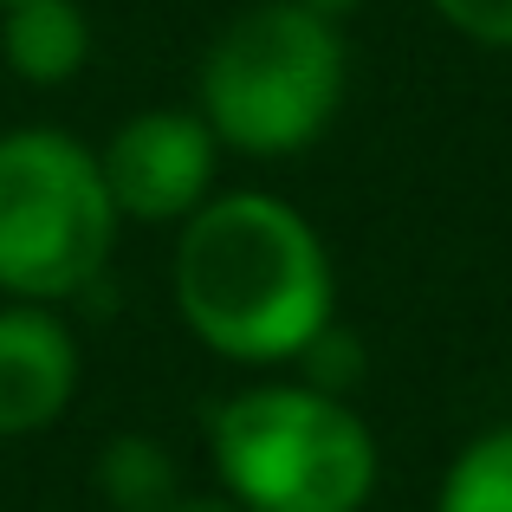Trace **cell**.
Masks as SVG:
<instances>
[{
  "mask_svg": "<svg viewBox=\"0 0 512 512\" xmlns=\"http://www.w3.org/2000/svg\"><path fill=\"white\" fill-rule=\"evenodd\" d=\"M117 214L98 143L59 124L0 130V292L33 305L78 299L117 253Z\"/></svg>",
  "mask_w": 512,
  "mask_h": 512,
  "instance_id": "obj_4",
  "label": "cell"
},
{
  "mask_svg": "<svg viewBox=\"0 0 512 512\" xmlns=\"http://www.w3.org/2000/svg\"><path fill=\"white\" fill-rule=\"evenodd\" d=\"M0 7H13V0H0Z\"/></svg>",
  "mask_w": 512,
  "mask_h": 512,
  "instance_id": "obj_13",
  "label": "cell"
},
{
  "mask_svg": "<svg viewBox=\"0 0 512 512\" xmlns=\"http://www.w3.org/2000/svg\"><path fill=\"white\" fill-rule=\"evenodd\" d=\"M441 26L467 39L480 52H512V0H428Z\"/></svg>",
  "mask_w": 512,
  "mask_h": 512,
  "instance_id": "obj_10",
  "label": "cell"
},
{
  "mask_svg": "<svg viewBox=\"0 0 512 512\" xmlns=\"http://www.w3.org/2000/svg\"><path fill=\"white\" fill-rule=\"evenodd\" d=\"M350 91L344 26L299 0H253L208 39L195 72V111L214 143L253 163H286L325 143Z\"/></svg>",
  "mask_w": 512,
  "mask_h": 512,
  "instance_id": "obj_2",
  "label": "cell"
},
{
  "mask_svg": "<svg viewBox=\"0 0 512 512\" xmlns=\"http://www.w3.org/2000/svg\"><path fill=\"white\" fill-rule=\"evenodd\" d=\"M78 338L52 305L7 299L0 305V441L46 435L78 402Z\"/></svg>",
  "mask_w": 512,
  "mask_h": 512,
  "instance_id": "obj_6",
  "label": "cell"
},
{
  "mask_svg": "<svg viewBox=\"0 0 512 512\" xmlns=\"http://www.w3.org/2000/svg\"><path fill=\"white\" fill-rule=\"evenodd\" d=\"M214 480L247 512H363L383 480L376 435L350 396L312 383H253L208 415Z\"/></svg>",
  "mask_w": 512,
  "mask_h": 512,
  "instance_id": "obj_3",
  "label": "cell"
},
{
  "mask_svg": "<svg viewBox=\"0 0 512 512\" xmlns=\"http://www.w3.org/2000/svg\"><path fill=\"white\" fill-rule=\"evenodd\" d=\"M169 512H247V506H234L227 493H182Z\"/></svg>",
  "mask_w": 512,
  "mask_h": 512,
  "instance_id": "obj_12",
  "label": "cell"
},
{
  "mask_svg": "<svg viewBox=\"0 0 512 512\" xmlns=\"http://www.w3.org/2000/svg\"><path fill=\"white\" fill-rule=\"evenodd\" d=\"M98 169L111 188L117 214L143 227H182L201 201L214 195V175H221V143L201 124V111H137L98 143Z\"/></svg>",
  "mask_w": 512,
  "mask_h": 512,
  "instance_id": "obj_5",
  "label": "cell"
},
{
  "mask_svg": "<svg viewBox=\"0 0 512 512\" xmlns=\"http://www.w3.org/2000/svg\"><path fill=\"white\" fill-rule=\"evenodd\" d=\"M299 7H305V13H318V20H331V26H344L350 13H363L370 0H299Z\"/></svg>",
  "mask_w": 512,
  "mask_h": 512,
  "instance_id": "obj_11",
  "label": "cell"
},
{
  "mask_svg": "<svg viewBox=\"0 0 512 512\" xmlns=\"http://www.w3.org/2000/svg\"><path fill=\"white\" fill-rule=\"evenodd\" d=\"M435 512H512V422L474 435L448 461L435 487Z\"/></svg>",
  "mask_w": 512,
  "mask_h": 512,
  "instance_id": "obj_9",
  "label": "cell"
},
{
  "mask_svg": "<svg viewBox=\"0 0 512 512\" xmlns=\"http://www.w3.org/2000/svg\"><path fill=\"white\" fill-rule=\"evenodd\" d=\"M0 59L20 85H72L91 65V13L78 0H13L0 7Z\"/></svg>",
  "mask_w": 512,
  "mask_h": 512,
  "instance_id": "obj_7",
  "label": "cell"
},
{
  "mask_svg": "<svg viewBox=\"0 0 512 512\" xmlns=\"http://www.w3.org/2000/svg\"><path fill=\"white\" fill-rule=\"evenodd\" d=\"M98 493L111 512H169L182 500V467L156 435H111L98 448Z\"/></svg>",
  "mask_w": 512,
  "mask_h": 512,
  "instance_id": "obj_8",
  "label": "cell"
},
{
  "mask_svg": "<svg viewBox=\"0 0 512 512\" xmlns=\"http://www.w3.org/2000/svg\"><path fill=\"white\" fill-rule=\"evenodd\" d=\"M169 299L188 338L221 363L286 370L338 325L331 247L292 201L260 188H214L169 253Z\"/></svg>",
  "mask_w": 512,
  "mask_h": 512,
  "instance_id": "obj_1",
  "label": "cell"
}]
</instances>
